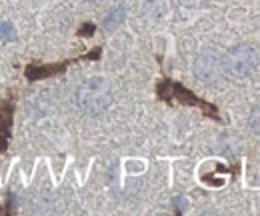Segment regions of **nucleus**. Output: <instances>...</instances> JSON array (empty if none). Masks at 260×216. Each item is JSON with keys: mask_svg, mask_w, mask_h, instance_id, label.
I'll return each mask as SVG.
<instances>
[{"mask_svg": "<svg viewBox=\"0 0 260 216\" xmlns=\"http://www.w3.org/2000/svg\"><path fill=\"white\" fill-rule=\"evenodd\" d=\"M112 88L106 78H88L76 90V104L88 116H100L112 106Z\"/></svg>", "mask_w": 260, "mask_h": 216, "instance_id": "f257e3e1", "label": "nucleus"}, {"mask_svg": "<svg viewBox=\"0 0 260 216\" xmlns=\"http://www.w3.org/2000/svg\"><path fill=\"white\" fill-rule=\"evenodd\" d=\"M222 66L232 78H248L260 68L258 52L248 44H236L222 56Z\"/></svg>", "mask_w": 260, "mask_h": 216, "instance_id": "f03ea898", "label": "nucleus"}, {"mask_svg": "<svg viewBox=\"0 0 260 216\" xmlns=\"http://www.w3.org/2000/svg\"><path fill=\"white\" fill-rule=\"evenodd\" d=\"M156 94H158V98H162L166 102H178V104H186V106H198L206 116L218 120V110H216L212 104L200 100L198 96H194L188 88H184V86L178 84V82H172V80L166 78V80H162V82L156 86Z\"/></svg>", "mask_w": 260, "mask_h": 216, "instance_id": "7ed1b4c3", "label": "nucleus"}, {"mask_svg": "<svg viewBox=\"0 0 260 216\" xmlns=\"http://www.w3.org/2000/svg\"><path fill=\"white\" fill-rule=\"evenodd\" d=\"M196 78L206 82V84H218L224 76V66H222V56H218L214 50L202 52L194 62Z\"/></svg>", "mask_w": 260, "mask_h": 216, "instance_id": "20e7f679", "label": "nucleus"}, {"mask_svg": "<svg viewBox=\"0 0 260 216\" xmlns=\"http://www.w3.org/2000/svg\"><path fill=\"white\" fill-rule=\"evenodd\" d=\"M12 114H14V102L4 100L0 104V152L6 150L8 138H10V128H12Z\"/></svg>", "mask_w": 260, "mask_h": 216, "instance_id": "39448f33", "label": "nucleus"}, {"mask_svg": "<svg viewBox=\"0 0 260 216\" xmlns=\"http://www.w3.org/2000/svg\"><path fill=\"white\" fill-rule=\"evenodd\" d=\"M72 60H66V62H60V64H44V66H36V64H30V66H26V70H24V74H26V78L34 82V80H40V78H48V76H54V74H60V72H64L66 66L70 64Z\"/></svg>", "mask_w": 260, "mask_h": 216, "instance_id": "423d86ee", "label": "nucleus"}, {"mask_svg": "<svg viewBox=\"0 0 260 216\" xmlns=\"http://www.w3.org/2000/svg\"><path fill=\"white\" fill-rule=\"evenodd\" d=\"M124 16H126V8H124V6H114V8L106 14V18H104V30H114V28H118V26L122 24Z\"/></svg>", "mask_w": 260, "mask_h": 216, "instance_id": "0eeeda50", "label": "nucleus"}, {"mask_svg": "<svg viewBox=\"0 0 260 216\" xmlns=\"http://www.w3.org/2000/svg\"><path fill=\"white\" fill-rule=\"evenodd\" d=\"M0 40L2 42H14L16 40V28L12 22H0Z\"/></svg>", "mask_w": 260, "mask_h": 216, "instance_id": "6e6552de", "label": "nucleus"}, {"mask_svg": "<svg viewBox=\"0 0 260 216\" xmlns=\"http://www.w3.org/2000/svg\"><path fill=\"white\" fill-rule=\"evenodd\" d=\"M250 128H252L256 134H260V106L254 108L252 114H250Z\"/></svg>", "mask_w": 260, "mask_h": 216, "instance_id": "1a4fd4ad", "label": "nucleus"}, {"mask_svg": "<svg viewBox=\"0 0 260 216\" xmlns=\"http://www.w3.org/2000/svg\"><path fill=\"white\" fill-rule=\"evenodd\" d=\"M174 206H176V212H184V208H186V198H174Z\"/></svg>", "mask_w": 260, "mask_h": 216, "instance_id": "9d476101", "label": "nucleus"}, {"mask_svg": "<svg viewBox=\"0 0 260 216\" xmlns=\"http://www.w3.org/2000/svg\"><path fill=\"white\" fill-rule=\"evenodd\" d=\"M92 32H94V24L86 22V24H84V26L78 30V34H80V36H84V34H92Z\"/></svg>", "mask_w": 260, "mask_h": 216, "instance_id": "9b49d317", "label": "nucleus"}]
</instances>
